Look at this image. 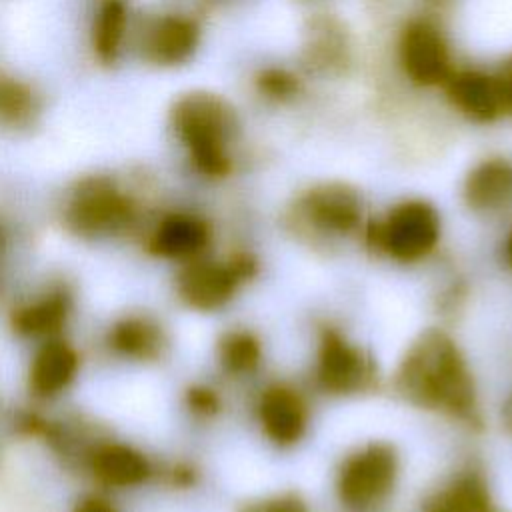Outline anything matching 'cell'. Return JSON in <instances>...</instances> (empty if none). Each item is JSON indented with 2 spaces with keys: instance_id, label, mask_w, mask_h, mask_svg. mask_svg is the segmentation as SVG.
Instances as JSON below:
<instances>
[{
  "instance_id": "5bb4252c",
  "label": "cell",
  "mask_w": 512,
  "mask_h": 512,
  "mask_svg": "<svg viewBox=\"0 0 512 512\" xmlns=\"http://www.w3.org/2000/svg\"><path fill=\"white\" fill-rule=\"evenodd\" d=\"M462 196L478 214H492L512 204V162L502 156L484 158L464 178Z\"/></svg>"
},
{
  "instance_id": "d6986e66",
  "label": "cell",
  "mask_w": 512,
  "mask_h": 512,
  "mask_svg": "<svg viewBox=\"0 0 512 512\" xmlns=\"http://www.w3.org/2000/svg\"><path fill=\"white\" fill-rule=\"evenodd\" d=\"M42 112L36 90L6 72H0V128L20 132L32 128Z\"/></svg>"
},
{
  "instance_id": "277c9868",
  "label": "cell",
  "mask_w": 512,
  "mask_h": 512,
  "mask_svg": "<svg viewBox=\"0 0 512 512\" xmlns=\"http://www.w3.org/2000/svg\"><path fill=\"white\" fill-rule=\"evenodd\" d=\"M290 220L296 232L316 240L344 238L360 226V192L344 182L314 184L296 198Z\"/></svg>"
},
{
  "instance_id": "cb8c5ba5",
  "label": "cell",
  "mask_w": 512,
  "mask_h": 512,
  "mask_svg": "<svg viewBox=\"0 0 512 512\" xmlns=\"http://www.w3.org/2000/svg\"><path fill=\"white\" fill-rule=\"evenodd\" d=\"M64 318L66 302L58 296H52L20 310L14 318V324L24 334H46L50 330H56Z\"/></svg>"
},
{
  "instance_id": "484cf974",
  "label": "cell",
  "mask_w": 512,
  "mask_h": 512,
  "mask_svg": "<svg viewBox=\"0 0 512 512\" xmlns=\"http://www.w3.org/2000/svg\"><path fill=\"white\" fill-rule=\"evenodd\" d=\"M188 404L194 412L198 414H216L220 408V398L214 390L206 388V386H194L188 390Z\"/></svg>"
},
{
  "instance_id": "f546056e",
  "label": "cell",
  "mask_w": 512,
  "mask_h": 512,
  "mask_svg": "<svg viewBox=\"0 0 512 512\" xmlns=\"http://www.w3.org/2000/svg\"><path fill=\"white\" fill-rule=\"evenodd\" d=\"M504 254H506V262H508V264H510V268H512V230H510V234H508V238H506Z\"/></svg>"
},
{
  "instance_id": "f1b7e54d",
  "label": "cell",
  "mask_w": 512,
  "mask_h": 512,
  "mask_svg": "<svg viewBox=\"0 0 512 512\" xmlns=\"http://www.w3.org/2000/svg\"><path fill=\"white\" fill-rule=\"evenodd\" d=\"M502 426L512 436V392L506 398V402L502 404Z\"/></svg>"
},
{
  "instance_id": "ac0fdd59",
  "label": "cell",
  "mask_w": 512,
  "mask_h": 512,
  "mask_svg": "<svg viewBox=\"0 0 512 512\" xmlns=\"http://www.w3.org/2000/svg\"><path fill=\"white\" fill-rule=\"evenodd\" d=\"M78 358L74 350L62 342L46 344L34 358L30 368V386L40 396L62 392L74 378Z\"/></svg>"
},
{
  "instance_id": "30bf717a",
  "label": "cell",
  "mask_w": 512,
  "mask_h": 512,
  "mask_svg": "<svg viewBox=\"0 0 512 512\" xmlns=\"http://www.w3.org/2000/svg\"><path fill=\"white\" fill-rule=\"evenodd\" d=\"M200 26L184 14H160L144 22L140 30V54L160 68L186 64L198 50Z\"/></svg>"
},
{
  "instance_id": "7a4b0ae2",
  "label": "cell",
  "mask_w": 512,
  "mask_h": 512,
  "mask_svg": "<svg viewBox=\"0 0 512 512\" xmlns=\"http://www.w3.org/2000/svg\"><path fill=\"white\" fill-rule=\"evenodd\" d=\"M170 126L202 176L224 178L230 174L240 120L224 96L208 90L182 94L170 108Z\"/></svg>"
},
{
  "instance_id": "9a60e30c",
  "label": "cell",
  "mask_w": 512,
  "mask_h": 512,
  "mask_svg": "<svg viewBox=\"0 0 512 512\" xmlns=\"http://www.w3.org/2000/svg\"><path fill=\"white\" fill-rule=\"evenodd\" d=\"M210 242L208 224L194 214H168L156 226L150 248L168 258H192L200 254Z\"/></svg>"
},
{
  "instance_id": "8992f818",
  "label": "cell",
  "mask_w": 512,
  "mask_h": 512,
  "mask_svg": "<svg viewBox=\"0 0 512 512\" xmlns=\"http://www.w3.org/2000/svg\"><path fill=\"white\" fill-rule=\"evenodd\" d=\"M316 382L336 396L368 392L378 384V366L374 358L350 342L340 330L322 326L316 354Z\"/></svg>"
},
{
  "instance_id": "52a82bcc",
  "label": "cell",
  "mask_w": 512,
  "mask_h": 512,
  "mask_svg": "<svg viewBox=\"0 0 512 512\" xmlns=\"http://www.w3.org/2000/svg\"><path fill=\"white\" fill-rule=\"evenodd\" d=\"M254 274L256 260L246 252L234 254L228 262H190L178 276V294L196 310H218Z\"/></svg>"
},
{
  "instance_id": "2e32d148",
  "label": "cell",
  "mask_w": 512,
  "mask_h": 512,
  "mask_svg": "<svg viewBox=\"0 0 512 512\" xmlns=\"http://www.w3.org/2000/svg\"><path fill=\"white\" fill-rule=\"evenodd\" d=\"M422 512H502L478 470H464L428 498Z\"/></svg>"
},
{
  "instance_id": "5b68a950",
  "label": "cell",
  "mask_w": 512,
  "mask_h": 512,
  "mask_svg": "<svg viewBox=\"0 0 512 512\" xmlns=\"http://www.w3.org/2000/svg\"><path fill=\"white\" fill-rule=\"evenodd\" d=\"M398 454L388 442H368L348 454L338 470L340 502L352 510H368L384 502L396 486Z\"/></svg>"
},
{
  "instance_id": "ba28073f",
  "label": "cell",
  "mask_w": 512,
  "mask_h": 512,
  "mask_svg": "<svg viewBox=\"0 0 512 512\" xmlns=\"http://www.w3.org/2000/svg\"><path fill=\"white\" fill-rule=\"evenodd\" d=\"M398 62L416 86L444 84L452 72V60L440 26L428 18L408 20L398 36Z\"/></svg>"
},
{
  "instance_id": "7402d4cb",
  "label": "cell",
  "mask_w": 512,
  "mask_h": 512,
  "mask_svg": "<svg viewBox=\"0 0 512 512\" xmlns=\"http://www.w3.org/2000/svg\"><path fill=\"white\" fill-rule=\"evenodd\" d=\"M110 342L116 350L136 356V358H152L162 348V334L158 326L150 324L142 318H130L114 326L110 334Z\"/></svg>"
},
{
  "instance_id": "603a6c76",
  "label": "cell",
  "mask_w": 512,
  "mask_h": 512,
  "mask_svg": "<svg viewBox=\"0 0 512 512\" xmlns=\"http://www.w3.org/2000/svg\"><path fill=\"white\" fill-rule=\"evenodd\" d=\"M258 96L270 104H288L302 92V78L284 66H264L254 76Z\"/></svg>"
},
{
  "instance_id": "3957f363",
  "label": "cell",
  "mask_w": 512,
  "mask_h": 512,
  "mask_svg": "<svg viewBox=\"0 0 512 512\" xmlns=\"http://www.w3.org/2000/svg\"><path fill=\"white\" fill-rule=\"evenodd\" d=\"M440 240L438 210L420 198L396 202L366 226V242L388 258L412 264L426 258Z\"/></svg>"
},
{
  "instance_id": "7c38bea8",
  "label": "cell",
  "mask_w": 512,
  "mask_h": 512,
  "mask_svg": "<svg viewBox=\"0 0 512 512\" xmlns=\"http://www.w3.org/2000/svg\"><path fill=\"white\" fill-rule=\"evenodd\" d=\"M442 86L452 108L470 122L488 124L504 114L494 74L460 68L452 70Z\"/></svg>"
},
{
  "instance_id": "4fadbf2b",
  "label": "cell",
  "mask_w": 512,
  "mask_h": 512,
  "mask_svg": "<svg viewBox=\"0 0 512 512\" xmlns=\"http://www.w3.org/2000/svg\"><path fill=\"white\" fill-rule=\"evenodd\" d=\"M302 68L316 76H332L344 70L350 60V44L344 26L332 18H314L304 30Z\"/></svg>"
},
{
  "instance_id": "e0dca14e",
  "label": "cell",
  "mask_w": 512,
  "mask_h": 512,
  "mask_svg": "<svg viewBox=\"0 0 512 512\" xmlns=\"http://www.w3.org/2000/svg\"><path fill=\"white\" fill-rule=\"evenodd\" d=\"M128 30L126 0H100L92 18L90 42L94 56L104 66H114L122 54Z\"/></svg>"
},
{
  "instance_id": "83f0119b",
  "label": "cell",
  "mask_w": 512,
  "mask_h": 512,
  "mask_svg": "<svg viewBox=\"0 0 512 512\" xmlns=\"http://www.w3.org/2000/svg\"><path fill=\"white\" fill-rule=\"evenodd\" d=\"M76 512H114L112 506H108L104 500H98V498H88L84 502L78 504Z\"/></svg>"
},
{
  "instance_id": "ffe728a7",
  "label": "cell",
  "mask_w": 512,
  "mask_h": 512,
  "mask_svg": "<svg viewBox=\"0 0 512 512\" xmlns=\"http://www.w3.org/2000/svg\"><path fill=\"white\" fill-rule=\"evenodd\" d=\"M96 476L110 486H134L148 478L150 466L140 452L122 444H110L94 454Z\"/></svg>"
},
{
  "instance_id": "44dd1931",
  "label": "cell",
  "mask_w": 512,
  "mask_h": 512,
  "mask_svg": "<svg viewBox=\"0 0 512 512\" xmlns=\"http://www.w3.org/2000/svg\"><path fill=\"white\" fill-rule=\"evenodd\" d=\"M218 360L228 374H250L262 360L260 340L248 330H230L218 342Z\"/></svg>"
},
{
  "instance_id": "d4e9b609",
  "label": "cell",
  "mask_w": 512,
  "mask_h": 512,
  "mask_svg": "<svg viewBox=\"0 0 512 512\" xmlns=\"http://www.w3.org/2000/svg\"><path fill=\"white\" fill-rule=\"evenodd\" d=\"M238 512H310L304 498L296 492H280L244 502Z\"/></svg>"
},
{
  "instance_id": "6da1fadb",
  "label": "cell",
  "mask_w": 512,
  "mask_h": 512,
  "mask_svg": "<svg viewBox=\"0 0 512 512\" xmlns=\"http://www.w3.org/2000/svg\"><path fill=\"white\" fill-rule=\"evenodd\" d=\"M394 390L408 404L478 424L474 376L460 346L430 328L406 348L394 372Z\"/></svg>"
},
{
  "instance_id": "8fae6325",
  "label": "cell",
  "mask_w": 512,
  "mask_h": 512,
  "mask_svg": "<svg viewBox=\"0 0 512 512\" xmlns=\"http://www.w3.org/2000/svg\"><path fill=\"white\" fill-rule=\"evenodd\" d=\"M258 422L264 436L276 446H294L308 426V404L288 384L268 386L258 400Z\"/></svg>"
},
{
  "instance_id": "4316f807",
  "label": "cell",
  "mask_w": 512,
  "mask_h": 512,
  "mask_svg": "<svg viewBox=\"0 0 512 512\" xmlns=\"http://www.w3.org/2000/svg\"><path fill=\"white\" fill-rule=\"evenodd\" d=\"M498 90H500V100H502V110L504 114L512 116V52L500 62L498 70L494 72Z\"/></svg>"
},
{
  "instance_id": "9c48e42d",
  "label": "cell",
  "mask_w": 512,
  "mask_h": 512,
  "mask_svg": "<svg viewBox=\"0 0 512 512\" xmlns=\"http://www.w3.org/2000/svg\"><path fill=\"white\" fill-rule=\"evenodd\" d=\"M132 204L114 184L92 178L80 184L68 206V224L82 234H102L124 228L132 220Z\"/></svg>"
}]
</instances>
